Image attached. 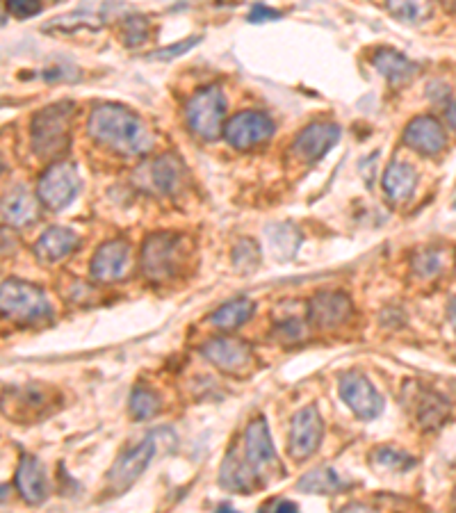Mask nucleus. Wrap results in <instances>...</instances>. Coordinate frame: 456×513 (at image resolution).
<instances>
[{
	"label": "nucleus",
	"instance_id": "10",
	"mask_svg": "<svg viewBox=\"0 0 456 513\" xmlns=\"http://www.w3.org/2000/svg\"><path fill=\"white\" fill-rule=\"evenodd\" d=\"M340 397L361 420H374L384 411V399L361 372H345L338 379Z\"/></svg>",
	"mask_w": 456,
	"mask_h": 513
},
{
	"label": "nucleus",
	"instance_id": "3",
	"mask_svg": "<svg viewBox=\"0 0 456 513\" xmlns=\"http://www.w3.org/2000/svg\"><path fill=\"white\" fill-rule=\"evenodd\" d=\"M73 114H76V105L71 101H60L32 117L30 144L39 158L53 160L67 151Z\"/></svg>",
	"mask_w": 456,
	"mask_h": 513
},
{
	"label": "nucleus",
	"instance_id": "26",
	"mask_svg": "<svg viewBox=\"0 0 456 513\" xmlns=\"http://www.w3.org/2000/svg\"><path fill=\"white\" fill-rule=\"evenodd\" d=\"M299 491L301 493H311V495H333L340 493L342 488H347V484L342 482L340 475L331 468H315L299 479Z\"/></svg>",
	"mask_w": 456,
	"mask_h": 513
},
{
	"label": "nucleus",
	"instance_id": "29",
	"mask_svg": "<svg viewBox=\"0 0 456 513\" xmlns=\"http://www.w3.org/2000/svg\"><path fill=\"white\" fill-rule=\"evenodd\" d=\"M160 411V397L151 388L137 386L130 393V413L135 420H149Z\"/></svg>",
	"mask_w": 456,
	"mask_h": 513
},
{
	"label": "nucleus",
	"instance_id": "15",
	"mask_svg": "<svg viewBox=\"0 0 456 513\" xmlns=\"http://www.w3.org/2000/svg\"><path fill=\"white\" fill-rule=\"evenodd\" d=\"M185 169L181 165V160L171 156V153H165L156 160H151L149 165L140 169L137 174V183L146 187L149 192H158V194H171L178 190V185L183 181Z\"/></svg>",
	"mask_w": 456,
	"mask_h": 513
},
{
	"label": "nucleus",
	"instance_id": "16",
	"mask_svg": "<svg viewBox=\"0 0 456 513\" xmlns=\"http://www.w3.org/2000/svg\"><path fill=\"white\" fill-rule=\"evenodd\" d=\"M340 140V126L338 124H311L301 130L295 140V153L299 160L313 162L322 160L327 153L338 144Z\"/></svg>",
	"mask_w": 456,
	"mask_h": 513
},
{
	"label": "nucleus",
	"instance_id": "25",
	"mask_svg": "<svg viewBox=\"0 0 456 513\" xmlns=\"http://www.w3.org/2000/svg\"><path fill=\"white\" fill-rule=\"evenodd\" d=\"M265 233L276 260H290L297 254L301 233L292 224H270L265 228Z\"/></svg>",
	"mask_w": 456,
	"mask_h": 513
},
{
	"label": "nucleus",
	"instance_id": "13",
	"mask_svg": "<svg viewBox=\"0 0 456 513\" xmlns=\"http://www.w3.org/2000/svg\"><path fill=\"white\" fill-rule=\"evenodd\" d=\"M354 313L352 299L342 292H320L308 301V317L317 329L331 331L345 324Z\"/></svg>",
	"mask_w": 456,
	"mask_h": 513
},
{
	"label": "nucleus",
	"instance_id": "27",
	"mask_svg": "<svg viewBox=\"0 0 456 513\" xmlns=\"http://www.w3.org/2000/svg\"><path fill=\"white\" fill-rule=\"evenodd\" d=\"M388 10L397 21L418 26L431 16V0H388Z\"/></svg>",
	"mask_w": 456,
	"mask_h": 513
},
{
	"label": "nucleus",
	"instance_id": "17",
	"mask_svg": "<svg viewBox=\"0 0 456 513\" xmlns=\"http://www.w3.org/2000/svg\"><path fill=\"white\" fill-rule=\"evenodd\" d=\"M404 142L420 156L434 158L447 146L445 128L434 117H415L404 130Z\"/></svg>",
	"mask_w": 456,
	"mask_h": 513
},
{
	"label": "nucleus",
	"instance_id": "5",
	"mask_svg": "<svg viewBox=\"0 0 456 513\" xmlns=\"http://www.w3.org/2000/svg\"><path fill=\"white\" fill-rule=\"evenodd\" d=\"M226 101L217 87H206L187 103V126L201 140H217L224 133Z\"/></svg>",
	"mask_w": 456,
	"mask_h": 513
},
{
	"label": "nucleus",
	"instance_id": "7",
	"mask_svg": "<svg viewBox=\"0 0 456 513\" xmlns=\"http://www.w3.org/2000/svg\"><path fill=\"white\" fill-rule=\"evenodd\" d=\"M153 456H156V441H153V436H149L114 461V466L108 472V493L112 498L124 495L144 475Z\"/></svg>",
	"mask_w": 456,
	"mask_h": 513
},
{
	"label": "nucleus",
	"instance_id": "34",
	"mask_svg": "<svg viewBox=\"0 0 456 513\" xmlns=\"http://www.w3.org/2000/svg\"><path fill=\"white\" fill-rule=\"evenodd\" d=\"M199 42H201V37H187V39H183V42L171 44V46H165V48H160V51L151 53V60L169 62V60H174V57L185 55L187 51H190V48H194V46H197Z\"/></svg>",
	"mask_w": 456,
	"mask_h": 513
},
{
	"label": "nucleus",
	"instance_id": "32",
	"mask_svg": "<svg viewBox=\"0 0 456 513\" xmlns=\"http://www.w3.org/2000/svg\"><path fill=\"white\" fill-rule=\"evenodd\" d=\"M413 270L418 276H425V279H431V276H438L443 270V258L438 251L427 249L422 254H415L413 258Z\"/></svg>",
	"mask_w": 456,
	"mask_h": 513
},
{
	"label": "nucleus",
	"instance_id": "35",
	"mask_svg": "<svg viewBox=\"0 0 456 513\" xmlns=\"http://www.w3.org/2000/svg\"><path fill=\"white\" fill-rule=\"evenodd\" d=\"M7 10H10L16 19H30L42 12V0H7Z\"/></svg>",
	"mask_w": 456,
	"mask_h": 513
},
{
	"label": "nucleus",
	"instance_id": "33",
	"mask_svg": "<svg viewBox=\"0 0 456 513\" xmlns=\"http://www.w3.org/2000/svg\"><path fill=\"white\" fill-rule=\"evenodd\" d=\"M372 456H374V461L381 463V466L393 468V470H406L413 466V459L409 454L397 452V450H393V447H379V450L372 452Z\"/></svg>",
	"mask_w": 456,
	"mask_h": 513
},
{
	"label": "nucleus",
	"instance_id": "30",
	"mask_svg": "<svg viewBox=\"0 0 456 513\" xmlns=\"http://www.w3.org/2000/svg\"><path fill=\"white\" fill-rule=\"evenodd\" d=\"M260 263V249L254 240H242L238 247L233 249V265L235 270L242 274L254 272Z\"/></svg>",
	"mask_w": 456,
	"mask_h": 513
},
{
	"label": "nucleus",
	"instance_id": "31",
	"mask_svg": "<svg viewBox=\"0 0 456 513\" xmlns=\"http://www.w3.org/2000/svg\"><path fill=\"white\" fill-rule=\"evenodd\" d=\"M121 35L126 46H140L149 39V21L144 16H128L121 21Z\"/></svg>",
	"mask_w": 456,
	"mask_h": 513
},
{
	"label": "nucleus",
	"instance_id": "22",
	"mask_svg": "<svg viewBox=\"0 0 456 513\" xmlns=\"http://www.w3.org/2000/svg\"><path fill=\"white\" fill-rule=\"evenodd\" d=\"M37 217H39L37 201L26 190H14L3 199L5 224L23 228V226H30L32 222H37Z\"/></svg>",
	"mask_w": 456,
	"mask_h": 513
},
{
	"label": "nucleus",
	"instance_id": "21",
	"mask_svg": "<svg viewBox=\"0 0 456 513\" xmlns=\"http://www.w3.org/2000/svg\"><path fill=\"white\" fill-rule=\"evenodd\" d=\"M415 402V422L422 429H438L445 425V420L450 418V409H447L445 399L441 395L431 393L425 388H415L413 395Z\"/></svg>",
	"mask_w": 456,
	"mask_h": 513
},
{
	"label": "nucleus",
	"instance_id": "8",
	"mask_svg": "<svg viewBox=\"0 0 456 513\" xmlns=\"http://www.w3.org/2000/svg\"><path fill=\"white\" fill-rule=\"evenodd\" d=\"M80 190V176L71 162H55L48 167L42 178H39V201L44 203L48 210H62L76 199Z\"/></svg>",
	"mask_w": 456,
	"mask_h": 513
},
{
	"label": "nucleus",
	"instance_id": "9",
	"mask_svg": "<svg viewBox=\"0 0 456 513\" xmlns=\"http://www.w3.org/2000/svg\"><path fill=\"white\" fill-rule=\"evenodd\" d=\"M272 135H274V121L267 117L265 112H256V110L238 112L235 117L228 119L224 126L226 142L238 151H247V149H254V146L270 142Z\"/></svg>",
	"mask_w": 456,
	"mask_h": 513
},
{
	"label": "nucleus",
	"instance_id": "1",
	"mask_svg": "<svg viewBox=\"0 0 456 513\" xmlns=\"http://www.w3.org/2000/svg\"><path fill=\"white\" fill-rule=\"evenodd\" d=\"M279 456H276L270 427L265 418H254L247 425L240 450L226 454L219 470V484L231 493H254L256 488L270 484L267 475H279Z\"/></svg>",
	"mask_w": 456,
	"mask_h": 513
},
{
	"label": "nucleus",
	"instance_id": "23",
	"mask_svg": "<svg viewBox=\"0 0 456 513\" xmlns=\"http://www.w3.org/2000/svg\"><path fill=\"white\" fill-rule=\"evenodd\" d=\"M415 183H418V174L406 162H393L384 174V190L388 199L395 203L409 201L415 192Z\"/></svg>",
	"mask_w": 456,
	"mask_h": 513
},
{
	"label": "nucleus",
	"instance_id": "4",
	"mask_svg": "<svg viewBox=\"0 0 456 513\" xmlns=\"http://www.w3.org/2000/svg\"><path fill=\"white\" fill-rule=\"evenodd\" d=\"M185 263L183 238L174 233H153L142 244L140 270L149 281H171Z\"/></svg>",
	"mask_w": 456,
	"mask_h": 513
},
{
	"label": "nucleus",
	"instance_id": "39",
	"mask_svg": "<svg viewBox=\"0 0 456 513\" xmlns=\"http://www.w3.org/2000/svg\"><path fill=\"white\" fill-rule=\"evenodd\" d=\"M447 311H450V322H452V327L456 331V297L450 301V308H447Z\"/></svg>",
	"mask_w": 456,
	"mask_h": 513
},
{
	"label": "nucleus",
	"instance_id": "24",
	"mask_svg": "<svg viewBox=\"0 0 456 513\" xmlns=\"http://www.w3.org/2000/svg\"><path fill=\"white\" fill-rule=\"evenodd\" d=\"M254 311H256L254 301L247 297H238V299H231L224 306H219L217 311L210 315V322H213L215 327L222 331H233V329L242 327L244 322H249Z\"/></svg>",
	"mask_w": 456,
	"mask_h": 513
},
{
	"label": "nucleus",
	"instance_id": "20",
	"mask_svg": "<svg viewBox=\"0 0 456 513\" xmlns=\"http://www.w3.org/2000/svg\"><path fill=\"white\" fill-rule=\"evenodd\" d=\"M372 64L393 87L406 85L409 80H413L415 73H418V67H415L409 57L393 51V48H379L372 57Z\"/></svg>",
	"mask_w": 456,
	"mask_h": 513
},
{
	"label": "nucleus",
	"instance_id": "37",
	"mask_svg": "<svg viewBox=\"0 0 456 513\" xmlns=\"http://www.w3.org/2000/svg\"><path fill=\"white\" fill-rule=\"evenodd\" d=\"M297 511L299 507L295 502H288V500H272L270 504H265L263 511Z\"/></svg>",
	"mask_w": 456,
	"mask_h": 513
},
{
	"label": "nucleus",
	"instance_id": "14",
	"mask_svg": "<svg viewBox=\"0 0 456 513\" xmlns=\"http://www.w3.org/2000/svg\"><path fill=\"white\" fill-rule=\"evenodd\" d=\"M130 244L126 240H110L96 249L92 258V276L101 283L124 279L130 267Z\"/></svg>",
	"mask_w": 456,
	"mask_h": 513
},
{
	"label": "nucleus",
	"instance_id": "36",
	"mask_svg": "<svg viewBox=\"0 0 456 513\" xmlns=\"http://www.w3.org/2000/svg\"><path fill=\"white\" fill-rule=\"evenodd\" d=\"M281 19V12L270 10V7H263V5H256L254 10L249 14V21L251 23H263V21H276Z\"/></svg>",
	"mask_w": 456,
	"mask_h": 513
},
{
	"label": "nucleus",
	"instance_id": "6",
	"mask_svg": "<svg viewBox=\"0 0 456 513\" xmlns=\"http://www.w3.org/2000/svg\"><path fill=\"white\" fill-rule=\"evenodd\" d=\"M0 308H3L5 315L21 322L39 320V317H46L48 311H51L44 292L37 285L19 279H10L3 283V290H0Z\"/></svg>",
	"mask_w": 456,
	"mask_h": 513
},
{
	"label": "nucleus",
	"instance_id": "38",
	"mask_svg": "<svg viewBox=\"0 0 456 513\" xmlns=\"http://www.w3.org/2000/svg\"><path fill=\"white\" fill-rule=\"evenodd\" d=\"M447 121H450V126L456 130V101H452L450 108H447Z\"/></svg>",
	"mask_w": 456,
	"mask_h": 513
},
{
	"label": "nucleus",
	"instance_id": "12",
	"mask_svg": "<svg viewBox=\"0 0 456 513\" xmlns=\"http://www.w3.org/2000/svg\"><path fill=\"white\" fill-rule=\"evenodd\" d=\"M201 354L208 358L210 363L228 374H244L251 363H254V354L247 342L235 338H213L201 347Z\"/></svg>",
	"mask_w": 456,
	"mask_h": 513
},
{
	"label": "nucleus",
	"instance_id": "18",
	"mask_svg": "<svg viewBox=\"0 0 456 513\" xmlns=\"http://www.w3.org/2000/svg\"><path fill=\"white\" fill-rule=\"evenodd\" d=\"M16 488H19L21 498L28 504H42L48 495L46 470L35 456H21L19 468H16Z\"/></svg>",
	"mask_w": 456,
	"mask_h": 513
},
{
	"label": "nucleus",
	"instance_id": "40",
	"mask_svg": "<svg viewBox=\"0 0 456 513\" xmlns=\"http://www.w3.org/2000/svg\"><path fill=\"white\" fill-rule=\"evenodd\" d=\"M454 500H456V495H454Z\"/></svg>",
	"mask_w": 456,
	"mask_h": 513
},
{
	"label": "nucleus",
	"instance_id": "19",
	"mask_svg": "<svg viewBox=\"0 0 456 513\" xmlns=\"http://www.w3.org/2000/svg\"><path fill=\"white\" fill-rule=\"evenodd\" d=\"M78 247V235L69 231V228L53 226L46 228L42 238L35 244V254L42 263H60L62 258H67L73 249Z\"/></svg>",
	"mask_w": 456,
	"mask_h": 513
},
{
	"label": "nucleus",
	"instance_id": "28",
	"mask_svg": "<svg viewBox=\"0 0 456 513\" xmlns=\"http://www.w3.org/2000/svg\"><path fill=\"white\" fill-rule=\"evenodd\" d=\"M103 26L101 19H96L92 14H83V12H76V14H67V16H57L51 23H46L42 28L44 32H51V35H71V32L76 30H99Z\"/></svg>",
	"mask_w": 456,
	"mask_h": 513
},
{
	"label": "nucleus",
	"instance_id": "2",
	"mask_svg": "<svg viewBox=\"0 0 456 513\" xmlns=\"http://www.w3.org/2000/svg\"><path fill=\"white\" fill-rule=\"evenodd\" d=\"M87 133L99 144L124 156H142L151 146V135L142 119L117 103L94 108L87 119Z\"/></svg>",
	"mask_w": 456,
	"mask_h": 513
},
{
	"label": "nucleus",
	"instance_id": "11",
	"mask_svg": "<svg viewBox=\"0 0 456 513\" xmlns=\"http://www.w3.org/2000/svg\"><path fill=\"white\" fill-rule=\"evenodd\" d=\"M322 415L315 406H306L299 413H295L290 427V456L295 461H304L308 456L315 454L317 447L322 443Z\"/></svg>",
	"mask_w": 456,
	"mask_h": 513
}]
</instances>
